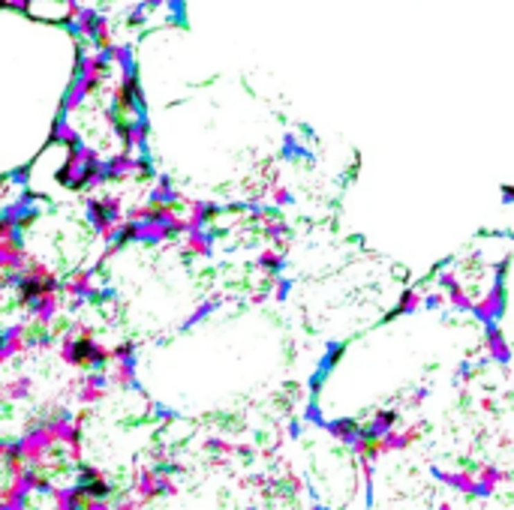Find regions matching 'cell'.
Segmentation results:
<instances>
[]
</instances>
